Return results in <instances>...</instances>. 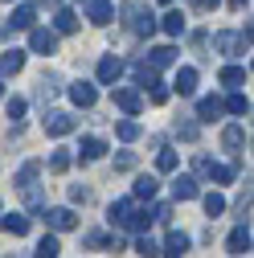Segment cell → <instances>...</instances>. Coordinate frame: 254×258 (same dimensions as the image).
<instances>
[{
    "instance_id": "obj_7",
    "label": "cell",
    "mask_w": 254,
    "mask_h": 258,
    "mask_svg": "<svg viewBox=\"0 0 254 258\" xmlns=\"http://www.w3.org/2000/svg\"><path fill=\"white\" fill-rule=\"evenodd\" d=\"M74 115H66V111H49L45 115V136H53V140H61V136H70L74 132Z\"/></svg>"
},
{
    "instance_id": "obj_19",
    "label": "cell",
    "mask_w": 254,
    "mask_h": 258,
    "mask_svg": "<svg viewBox=\"0 0 254 258\" xmlns=\"http://www.w3.org/2000/svg\"><path fill=\"white\" fill-rule=\"evenodd\" d=\"M172 90H176V94H197V70H193V66H180Z\"/></svg>"
},
{
    "instance_id": "obj_2",
    "label": "cell",
    "mask_w": 254,
    "mask_h": 258,
    "mask_svg": "<svg viewBox=\"0 0 254 258\" xmlns=\"http://www.w3.org/2000/svg\"><path fill=\"white\" fill-rule=\"evenodd\" d=\"M119 17H123V25L132 29V33H140V37H152V33H156V17H152V9L144 5V0H127V5L119 9Z\"/></svg>"
},
{
    "instance_id": "obj_12",
    "label": "cell",
    "mask_w": 254,
    "mask_h": 258,
    "mask_svg": "<svg viewBox=\"0 0 254 258\" xmlns=\"http://www.w3.org/2000/svg\"><path fill=\"white\" fill-rule=\"evenodd\" d=\"M70 99H74V107H94V103H99V86H94V82H74L70 86Z\"/></svg>"
},
{
    "instance_id": "obj_47",
    "label": "cell",
    "mask_w": 254,
    "mask_h": 258,
    "mask_svg": "<svg viewBox=\"0 0 254 258\" xmlns=\"http://www.w3.org/2000/svg\"><path fill=\"white\" fill-rule=\"evenodd\" d=\"M37 5H57V0H37Z\"/></svg>"
},
{
    "instance_id": "obj_52",
    "label": "cell",
    "mask_w": 254,
    "mask_h": 258,
    "mask_svg": "<svg viewBox=\"0 0 254 258\" xmlns=\"http://www.w3.org/2000/svg\"><path fill=\"white\" fill-rule=\"evenodd\" d=\"M78 5H82V0H78Z\"/></svg>"
},
{
    "instance_id": "obj_23",
    "label": "cell",
    "mask_w": 254,
    "mask_h": 258,
    "mask_svg": "<svg viewBox=\"0 0 254 258\" xmlns=\"http://www.w3.org/2000/svg\"><path fill=\"white\" fill-rule=\"evenodd\" d=\"M78 152H82V160H103V156H107V140H99V136H86Z\"/></svg>"
},
{
    "instance_id": "obj_10",
    "label": "cell",
    "mask_w": 254,
    "mask_h": 258,
    "mask_svg": "<svg viewBox=\"0 0 254 258\" xmlns=\"http://www.w3.org/2000/svg\"><path fill=\"white\" fill-rule=\"evenodd\" d=\"M172 197H176V201H197V197H201V188H197V176L180 172V176L172 180Z\"/></svg>"
},
{
    "instance_id": "obj_43",
    "label": "cell",
    "mask_w": 254,
    "mask_h": 258,
    "mask_svg": "<svg viewBox=\"0 0 254 258\" xmlns=\"http://www.w3.org/2000/svg\"><path fill=\"white\" fill-rule=\"evenodd\" d=\"M115 168H119V172L136 168V152H119V156H115Z\"/></svg>"
},
{
    "instance_id": "obj_36",
    "label": "cell",
    "mask_w": 254,
    "mask_h": 258,
    "mask_svg": "<svg viewBox=\"0 0 254 258\" xmlns=\"http://www.w3.org/2000/svg\"><path fill=\"white\" fill-rule=\"evenodd\" d=\"M136 254H140V258H156V254H160V246H156V238L140 234V238H136Z\"/></svg>"
},
{
    "instance_id": "obj_9",
    "label": "cell",
    "mask_w": 254,
    "mask_h": 258,
    "mask_svg": "<svg viewBox=\"0 0 254 258\" xmlns=\"http://www.w3.org/2000/svg\"><path fill=\"white\" fill-rule=\"evenodd\" d=\"M86 21L90 25H111L115 21V5L111 0H86Z\"/></svg>"
},
{
    "instance_id": "obj_41",
    "label": "cell",
    "mask_w": 254,
    "mask_h": 258,
    "mask_svg": "<svg viewBox=\"0 0 254 258\" xmlns=\"http://www.w3.org/2000/svg\"><path fill=\"white\" fill-rule=\"evenodd\" d=\"M90 201V188L86 184H70V205H86Z\"/></svg>"
},
{
    "instance_id": "obj_11",
    "label": "cell",
    "mask_w": 254,
    "mask_h": 258,
    "mask_svg": "<svg viewBox=\"0 0 254 258\" xmlns=\"http://www.w3.org/2000/svg\"><path fill=\"white\" fill-rule=\"evenodd\" d=\"M160 254H164V258H184V254H188V234H184V230H168Z\"/></svg>"
},
{
    "instance_id": "obj_31",
    "label": "cell",
    "mask_w": 254,
    "mask_h": 258,
    "mask_svg": "<svg viewBox=\"0 0 254 258\" xmlns=\"http://www.w3.org/2000/svg\"><path fill=\"white\" fill-rule=\"evenodd\" d=\"M176 164H180V160H176L172 148H160V152H156V172H176Z\"/></svg>"
},
{
    "instance_id": "obj_42",
    "label": "cell",
    "mask_w": 254,
    "mask_h": 258,
    "mask_svg": "<svg viewBox=\"0 0 254 258\" xmlns=\"http://www.w3.org/2000/svg\"><path fill=\"white\" fill-rule=\"evenodd\" d=\"M82 242H86L90 250H99V246H107V234H103V230H86V238H82Z\"/></svg>"
},
{
    "instance_id": "obj_18",
    "label": "cell",
    "mask_w": 254,
    "mask_h": 258,
    "mask_svg": "<svg viewBox=\"0 0 254 258\" xmlns=\"http://www.w3.org/2000/svg\"><path fill=\"white\" fill-rule=\"evenodd\" d=\"M226 246H230V254H250V225H234Z\"/></svg>"
},
{
    "instance_id": "obj_15",
    "label": "cell",
    "mask_w": 254,
    "mask_h": 258,
    "mask_svg": "<svg viewBox=\"0 0 254 258\" xmlns=\"http://www.w3.org/2000/svg\"><path fill=\"white\" fill-rule=\"evenodd\" d=\"M25 70V49H9V53H0V78H13Z\"/></svg>"
},
{
    "instance_id": "obj_33",
    "label": "cell",
    "mask_w": 254,
    "mask_h": 258,
    "mask_svg": "<svg viewBox=\"0 0 254 258\" xmlns=\"http://www.w3.org/2000/svg\"><path fill=\"white\" fill-rule=\"evenodd\" d=\"M132 78H136L140 86H152V82H160V78H156V70L148 66V61H136V66H132Z\"/></svg>"
},
{
    "instance_id": "obj_44",
    "label": "cell",
    "mask_w": 254,
    "mask_h": 258,
    "mask_svg": "<svg viewBox=\"0 0 254 258\" xmlns=\"http://www.w3.org/2000/svg\"><path fill=\"white\" fill-rule=\"evenodd\" d=\"M217 5H221V0H193V9H197V13H213Z\"/></svg>"
},
{
    "instance_id": "obj_45",
    "label": "cell",
    "mask_w": 254,
    "mask_h": 258,
    "mask_svg": "<svg viewBox=\"0 0 254 258\" xmlns=\"http://www.w3.org/2000/svg\"><path fill=\"white\" fill-rule=\"evenodd\" d=\"M234 209H238V213H242V217H246V213H250V188H246V192H242V197H238V205H234Z\"/></svg>"
},
{
    "instance_id": "obj_39",
    "label": "cell",
    "mask_w": 254,
    "mask_h": 258,
    "mask_svg": "<svg viewBox=\"0 0 254 258\" xmlns=\"http://www.w3.org/2000/svg\"><path fill=\"white\" fill-rule=\"evenodd\" d=\"M152 221H160V225H168V221H172V205H168V201H160V205H152Z\"/></svg>"
},
{
    "instance_id": "obj_20",
    "label": "cell",
    "mask_w": 254,
    "mask_h": 258,
    "mask_svg": "<svg viewBox=\"0 0 254 258\" xmlns=\"http://www.w3.org/2000/svg\"><path fill=\"white\" fill-rule=\"evenodd\" d=\"M172 61H176V49H172V45L148 49V66H152V70H164V66H172Z\"/></svg>"
},
{
    "instance_id": "obj_29",
    "label": "cell",
    "mask_w": 254,
    "mask_h": 258,
    "mask_svg": "<svg viewBox=\"0 0 254 258\" xmlns=\"http://www.w3.org/2000/svg\"><path fill=\"white\" fill-rule=\"evenodd\" d=\"M70 164H74L70 148H53V156H49V172H66Z\"/></svg>"
},
{
    "instance_id": "obj_27",
    "label": "cell",
    "mask_w": 254,
    "mask_h": 258,
    "mask_svg": "<svg viewBox=\"0 0 254 258\" xmlns=\"http://www.w3.org/2000/svg\"><path fill=\"white\" fill-rule=\"evenodd\" d=\"M37 258H57L61 254V242H57V234H45L41 242H37V250H33Z\"/></svg>"
},
{
    "instance_id": "obj_34",
    "label": "cell",
    "mask_w": 254,
    "mask_h": 258,
    "mask_svg": "<svg viewBox=\"0 0 254 258\" xmlns=\"http://www.w3.org/2000/svg\"><path fill=\"white\" fill-rule=\"evenodd\" d=\"M41 176V164H37V160H29V164H21V172H17V184L25 188V184H33Z\"/></svg>"
},
{
    "instance_id": "obj_30",
    "label": "cell",
    "mask_w": 254,
    "mask_h": 258,
    "mask_svg": "<svg viewBox=\"0 0 254 258\" xmlns=\"http://www.w3.org/2000/svg\"><path fill=\"white\" fill-rule=\"evenodd\" d=\"M226 111L230 115H250V99L242 90H230V99H226Z\"/></svg>"
},
{
    "instance_id": "obj_22",
    "label": "cell",
    "mask_w": 254,
    "mask_h": 258,
    "mask_svg": "<svg viewBox=\"0 0 254 258\" xmlns=\"http://www.w3.org/2000/svg\"><path fill=\"white\" fill-rule=\"evenodd\" d=\"M242 140H246V132H242L238 123H230L226 132H221V148H226V152H234V160H238V148H242Z\"/></svg>"
},
{
    "instance_id": "obj_3",
    "label": "cell",
    "mask_w": 254,
    "mask_h": 258,
    "mask_svg": "<svg viewBox=\"0 0 254 258\" xmlns=\"http://www.w3.org/2000/svg\"><path fill=\"white\" fill-rule=\"evenodd\" d=\"M45 225H49V234H66L78 225V213L70 205H53V209H45Z\"/></svg>"
},
{
    "instance_id": "obj_32",
    "label": "cell",
    "mask_w": 254,
    "mask_h": 258,
    "mask_svg": "<svg viewBox=\"0 0 254 258\" xmlns=\"http://www.w3.org/2000/svg\"><path fill=\"white\" fill-rule=\"evenodd\" d=\"M201 205H205V213H209V217H221V213H226V197H221V192H205Z\"/></svg>"
},
{
    "instance_id": "obj_4",
    "label": "cell",
    "mask_w": 254,
    "mask_h": 258,
    "mask_svg": "<svg viewBox=\"0 0 254 258\" xmlns=\"http://www.w3.org/2000/svg\"><path fill=\"white\" fill-rule=\"evenodd\" d=\"M29 49H33V53H57V33H53V29L49 25H33V29H29Z\"/></svg>"
},
{
    "instance_id": "obj_46",
    "label": "cell",
    "mask_w": 254,
    "mask_h": 258,
    "mask_svg": "<svg viewBox=\"0 0 254 258\" xmlns=\"http://www.w3.org/2000/svg\"><path fill=\"white\" fill-rule=\"evenodd\" d=\"M230 5H234V9H242V5H250V0H230Z\"/></svg>"
},
{
    "instance_id": "obj_13",
    "label": "cell",
    "mask_w": 254,
    "mask_h": 258,
    "mask_svg": "<svg viewBox=\"0 0 254 258\" xmlns=\"http://www.w3.org/2000/svg\"><path fill=\"white\" fill-rule=\"evenodd\" d=\"M156 192H160V180H156V176H136V184H132V201H152L156 197Z\"/></svg>"
},
{
    "instance_id": "obj_35",
    "label": "cell",
    "mask_w": 254,
    "mask_h": 258,
    "mask_svg": "<svg viewBox=\"0 0 254 258\" xmlns=\"http://www.w3.org/2000/svg\"><path fill=\"white\" fill-rule=\"evenodd\" d=\"M205 176H213L217 184H230L234 180V164H213V160H209V172Z\"/></svg>"
},
{
    "instance_id": "obj_16",
    "label": "cell",
    "mask_w": 254,
    "mask_h": 258,
    "mask_svg": "<svg viewBox=\"0 0 254 258\" xmlns=\"http://www.w3.org/2000/svg\"><path fill=\"white\" fill-rule=\"evenodd\" d=\"M29 225H33V221H29L25 213H5V217H0V230L13 234V238H25V234H29Z\"/></svg>"
},
{
    "instance_id": "obj_24",
    "label": "cell",
    "mask_w": 254,
    "mask_h": 258,
    "mask_svg": "<svg viewBox=\"0 0 254 258\" xmlns=\"http://www.w3.org/2000/svg\"><path fill=\"white\" fill-rule=\"evenodd\" d=\"M57 90H61V78H57V74H45V78L37 82V103H49V99H57Z\"/></svg>"
},
{
    "instance_id": "obj_40",
    "label": "cell",
    "mask_w": 254,
    "mask_h": 258,
    "mask_svg": "<svg viewBox=\"0 0 254 258\" xmlns=\"http://www.w3.org/2000/svg\"><path fill=\"white\" fill-rule=\"evenodd\" d=\"M148 99H152L156 107H160V103H168V86H164V82H152V86H148Z\"/></svg>"
},
{
    "instance_id": "obj_48",
    "label": "cell",
    "mask_w": 254,
    "mask_h": 258,
    "mask_svg": "<svg viewBox=\"0 0 254 258\" xmlns=\"http://www.w3.org/2000/svg\"><path fill=\"white\" fill-rule=\"evenodd\" d=\"M0 5H17V0H0Z\"/></svg>"
},
{
    "instance_id": "obj_28",
    "label": "cell",
    "mask_w": 254,
    "mask_h": 258,
    "mask_svg": "<svg viewBox=\"0 0 254 258\" xmlns=\"http://www.w3.org/2000/svg\"><path fill=\"white\" fill-rule=\"evenodd\" d=\"M115 132H119V140H123V144H132V140H140L144 127H140L136 119H119V123H115Z\"/></svg>"
},
{
    "instance_id": "obj_26",
    "label": "cell",
    "mask_w": 254,
    "mask_h": 258,
    "mask_svg": "<svg viewBox=\"0 0 254 258\" xmlns=\"http://www.w3.org/2000/svg\"><path fill=\"white\" fill-rule=\"evenodd\" d=\"M217 78H221V86L238 90V86L246 82V70H242V66H221V74H217Z\"/></svg>"
},
{
    "instance_id": "obj_50",
    "label": "cell",
    "mask_w": 254,
    "mask_h": 258,
    "mask_svg": "<svg viewBox=\"0 0 254 258\" xmlns=\"http://www.w3.org/2000/svg\"><path fill=\"white\" fill-rule=\"evenodd\" d=\"M0 99H5V86H0Z\"/></svg>"
},
{
    "instance_id": "obj_8",
    "label": "cell",
    "mask_w": 254,
    "mask_h": 258,
    "mask_svg": "<svg viewBox=\"0 0 254 258\" xmlns=\"http://www.w3.org/2000/svg\"><path fill=\"white\" fill-rule=\"evenodd\" d=\"M94 74H99V86H115L123 78V61L115 53H107V57H99V70H94Z\"/></svg>"
},
{
    "instance_id": "obj_51",
    "label": "cell",
    "mask_w": 254,
    "mask_h": 258,
    "mask_svg": "<svg viewBox=\"0 0 254 258\" xmlns=\"http://www.w3.org/2000/svg\"><path fill=\"white\" fill-rule=\"evenodd\" d=\"M160 5H172V0H160Z\"/></svg>"
},
{
    "instance_id": "obj_6",
    "label": "cell",
    "mask_w": 254,
    "mask_h": 258,
    "mask_svg": "<svg viewBox=\"0 0 254 258\" xmlns=\"http://www.w3.org/2000/svg\"><path fill=\"white\" fill-rule=\"evenodd\" d=\"M115 90V107L127 115V119H136L140 111H144V94L140 90H127V86H111Z\"/></svg>"
},
{
    "instance_id": "obj_1",
    "label": "cell",
    "mask_w": 254,
    "mask_h": 258,
    "mask_svg": "<svg viewBox=\"0 0 254 258\" xmlns=\"http://www.w3.org/2000/svg\"><path fill=\"white\" fill-rule=\"evenodd\" d=\"M107 217L119 225V230H136V234H148V209H140V201H132V197H123V201H111V209H107Z\"/></svg>"
},
{
    "instance_id": "obj_38",
    "label": "cell",
    "mask_w": 254,
    "mask_h": 258,
    "mask_svg": "<svg viewBox=\"0 0 254 258\" xmlns=\"http://www.w3.org/2000/svg\"><path fill=\"white\" fill-rule=\"evenodd\" d=\"M176 136H180V140H184V144H193V140H197V136H201V127H197V123H193V119H188V123H176Z\"/></svg>"
},
{
    "instance_id": "obj_25",
    "label": "cell",
    "mask_w": 254,
    "mask_h": 258,
    "mask_svg": "<svg viewBox=\"0 0 254 258\" xmlns=\"http://www.w3.org/2000/svg\"><path fill=\"white\" fill-rule=\"evenodd\" d=\"M160 29H164L168 37H184V17L172 9V13H164V17H160Z\"/></svg>"
},
{
    "instance_id": "obj_14",
    "label": "cell",
    "mask_w": 254,
    "mask_h": 258,
    "mask_svg": "<svg viewBox=\"0 0 254 258\" xmlns=\"http://www.w3.org/2000/svg\"><path fill=\"white\" fill-rule=\"evenodd\" d=\"M226 115V103L217 99V94H205V99L197 103V119H205V123H213V119H221Z\"/></svg>"
},
{
    "instance_id": "obj_17",
    "label": "cell",
    "mask_w": 254,
    "mask_h": 258,
    "mask_svg": "<svg viewBox=\"0 0 254 258\" xmlns=\"http://www.w3.org/2000/svg\"><path fill=\"white\" fill-rule=\"evenodd\" d=\"M37 25V9L33 5H17L13 17H9V29H33Z\"/></svg>"
},
{
    "instance_id": "obj_37",
    "label": "cell",
    "mask_w": 254,
    "mask_h": 258,
    "mask_svg": "<svg viewBox=\"0 0 254 258\" xmlns=\"http://www.w3.org/2000/svg\"><path fill=\"white\" fill-rule=\"evenodd\" d=\"M25 205H29V209H41V205H45V197H41L37 180H33V184H25Z\"/></svg>"
},
{
    "instance_id": "obj_21",
    "label": "cell",
    "mask_w": 254,
    "mask_h": 258,
    "mask_svg": "<svg viewBox=\"0 0 254 258\" xmlns=\"http://www.w3.org/2000/svg\"><path fill=\"white\" fill-rule=\"evenodd\" d=\"M74 29H78V13L74 9H57L53 13V33L61 37V33H74Z\"/></svg>"
},
{
    "instance_id": "obj_5",
    "label": "cell",
    "mask_w": 254,
    "mask_h": 258,
    "mask_svg": "<svg viewBox=\"0 0 254 258\" xmlns=\"http://www.w3.org/2000/svg\"><path fill=\"white\" fill-rule=\"evenodd\" d=\"M250 37H254V29L246 25L242 33H217V37H213V45H217L221 53H246V49H250Z\"/></svg>"
},
{
    "instance_id": "obj_49",
    "label": "cell",
    "mask_w": 254,
    "mask_h": 258,
    "mask_svg": "<svg viewBox=\"0 0 254 258\" xmlns=\"http://www.w3.org/2000/svg\"><path fill=\"white\" fill-rule=\"evenodd\" d=\"M9 258H25V254H9Z\"/></svg>"
}]
</instances>
